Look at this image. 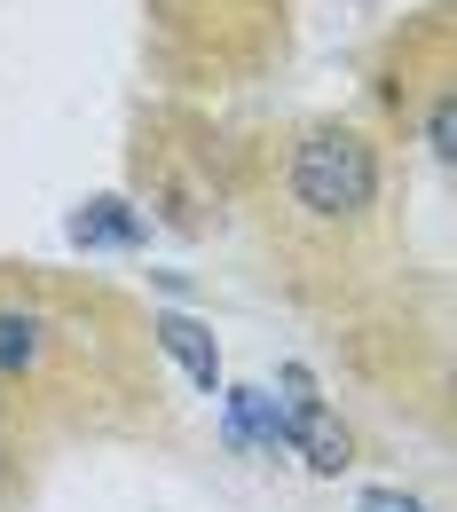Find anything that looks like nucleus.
Masks as SVG:
<instances>
[{
  "label": "nucleus",
  "instance_id": "1",
  "mask_svg": "<svg viewBox=\"0 0 457 512\" xmlns=\"http://www.w3.org/2000/svg\"><path fill=\"white\" fill-rule=\"evenodd\" d=\"M292 205L308 221H363L379 205V150L363 142L355 127H308L292 142V174H284Z\"/></svg>",
  "mask_w": 457,
  "mask_h": 512
},
{
  "label": "nucleus",
  "instance_id": "2",
  "mask_svg": "<svg viewBox=\"0 0 457 512\" xmlns=\"http://www.w3.org/2000/svg\"><path fill=\"white\" fill-rule=\"evenodd\" d=\"M284 386H292V418H284V442L308 449V465H316V473H339V465H347V426H339L324 402L308 394V371H284Z\"/></svg>",
  "mask_w": 457,
  "mask_h": 512
},
{
  "label": "nucleus",
  "instance_id": "3",
  "mask_svg": "<svg viewBox=\"0 0 457 512\" xmlns=\"http://www.w3.org/2000/svg\"><path fill=\"white\" fill-rule=\"evenodd\" d=\"M150 331H158L166 355H182V371H190L205 394H221V355H213V331H205V323L197 316H158Z\"/></svg>",
  "mask_w": 457,
  "mask_h": 512
},
{
  "label": "nucleus",
  "instance_id": "4",
  "mask_svg": "<svg viewBox=\"0 0 457 512\" xmlns=\"http://www.w3.org/2000/svg\"><path fill=\"white\" fill-rule=\"evenodd\" d=\"M71 237L79 245H142V221H134L119 197H95L87 213H71Z\"/></svg>",
  "mask_w": 457,
  "mask_h": 512
},
{
  "label": "nucleus",
  "instance_id": "5",
  "mask_svg": "<svg viewBox=\"0 0 457 512\" xmlns=\"http://www.w3.org/2000/svg\"><path fill=\"white\" fill-rule=\"evenodd\" d=\"M229 410H237V442H284V410H276V402H268V394H253V386H237V394H229Z\"/></svg>",
  "mask_w": 457,
  "mask_h": 512
},
{
  "label": "nucleus",
  "instance_id": "6",
  "mask_svg": "<svg viewBox=\"0 0 457 512\" xmlns=\"http://www.w3.org/2000/svg\"><path fill=\"white\" fill-rule=\"evenodd\" d=\"M363 512H426V505H418V497H402V489H371Z\"/></svg>",
  "mask_w": 457,
  "mask_h": 512
}]
</instances>
